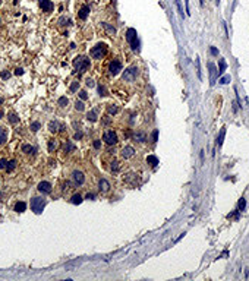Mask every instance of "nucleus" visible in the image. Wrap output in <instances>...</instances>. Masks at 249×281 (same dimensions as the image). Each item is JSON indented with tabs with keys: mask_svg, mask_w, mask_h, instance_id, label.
Returning a JSON list of instances; mask_svg holds the SVG:
<instances>
[{
	"mask_svg": "<svg viewBox=\"0 0 249 281\" xmlns=\"http://www.w3.org/2000/svg\"><path fill=\"white\" fill-rule=\"evenodd\" d=\"M2 116H3V111H2V110H0V119H2Z\"/></svg>",
	"mask_w": 249,
	"mask_h": 281,
	"instance_id": "obj_52",
	"label": "nucleus"
},
{
	"mask_svg": "<svg viewBox=\"0 0 249 281\" xmlns=\"http://www.w3.org/2000/svg\"><path fill=\"white\" fill-rule=\"evenodd\" d=\"M111 171H114V173L119 171V163H117V161H113V163H111Z\"/></svg>",
	"mask_w": 249,
	"mask_h": 281,
	"instance_id": "obj_40",
	"label": "nucleus"
},
{
	"mask_svg": "<svg viewBox=\"0 0 249 281\" xmlns=\"http://www.w3.org/2000/svg\"><path fill=\"white\" fill-rule=\"evenodd\" d=\"M27 210V204L25 202H16V205H15V211L16 212H24Z\"/></svg>",
	"mask_w": 249,
	"mask_h": 281,
	"instance_id": "obj_21",
	"label": "nucleus"
},
{
	"mask_svg": "<svg viewBox=\"0 0 249 281\" xmlns=\"http://www.w3.org/2000/svg\"><path fill=\"white\" fill-rule=\"evenodd\" d=\"M89 59L88 57H85V56H78V57H75L73 59V66H75V69H78L79 72H85L88 67H89Z\"/></svg>",
	"mask_w": 249,
	"mask_h": 281,
	"instance_id": "obj_1",
	"label": "nucleus"
},
{
	"mask_svg": "<svg viewBox=\"0 0 249 281\" xmlns=\"http://www.w3.org/2000/svg\"><path fill=\"white\" fill-rule=\"evenodd\" d=\"M0 22H2V19H0Z\"/></svg>",
	"mask_w": 249,
	"mask_h": 281,
	"instance_id": "obj_56",
	"label": "nucleus"
},
{
	"mask_svg": "<svg viewBox=\"0 0 249 281\" xmlns=\"http://www.w3.org/2000/svg\"><path fill=\"white\" fill-rule=\"evenodd\" d=\"M79 98H81V100H87V98H88V94H87L85 91H81V92H79Z\"/></svg>",
	"mask_w": 249,
	"mask_h": 281,
	"instance_id": "obj_44",
	"label": "nucleus"
},
{
	"mask_svg": "<svg viewBox=\"0 0 249 281\" xmlns=\"http://www.w3.org/2000/svg\"><path fill=\"white\" fill-rule=\"evenodd\" d=\"M2 103H3V100H2V98H0V104H2Z\"/></svg>",
	"mask_w": 249,
	"mask_h": 281,
	"instance_id": "obj_53",
	"label": "nucleus"
},
{
	"mask_svg": "<svg viewBox=\"0 0 249 281\" xmlns=\"http://www.w3.org/2000/svg\"><path fill=\"white\" fill-rule=\"evenodd\" d=\"M75 149V145L72 144V142H66V145H65V152H70V151H73Z\"/></svg>",
	"mask_w": 249,
	"mask_h": 281,
	"instance_id": "obj_33",
	"label": "nucleus"
},
{
	"mask_svg": "<svg viewBox=\"0 0 249 281\" xmlns=\"http://www.w3.org/2000/svg\"><path fill=\"white\" fill-rule=\"evenodd\" d=\"M147 163H148L150 165L155 167V165L158 164V158H157L155 155H148V157H147Z\"/></svg>",
	"mask_w": 249,
	"mask_h": 281,
	"instance_id": "obj_20",
	"label": "nucleus"
},
{
	"mask_svg": "<svg viewBox=\"0 0 249 281\" xmlns=\"http://www.w3.org/2000/svg\"><path fill=\"white\" fill-rule=\"evenodd\" d=\"M40 8L43 9V12H51L54 5L51 3V0H40Z\"/></svg>",
	"mask_w": 249,
	"mask_h": 281,
	"instance_id": "obj_10",
	"label": "nucleus"
},
{
	"mask_svg": "<svg viewBox=\"0 0 249 281\" xmlns=\"http://www.w3.org/2000/svg\"><path fill=\"white\" fill-rule=\"evenodd\" d=\"M239 212H240V211L237 210V211H234V212L229 214V215H227V218H229V220H237V218H239Z\"/></svg>",
	"mask_w": 249,
	"mask_h": 281,
	"instance_id": "obj_34",
	"label": "nucleus"
},
{
	"mask_svg": "<svg viewBox=\"0 0 249 281\" xmlns=\"http://www.w3.org/2000/svg\"><path fill=\"white\" fill-rule=\"evenodd\" d=\"M134 154H135V149H134V146H131V145L124 146V148L120 151L122 158H131V157H134Z\"/></svg>",
	"mask_w": 249,
	"mask_h": 281,
	"instance_id": "obj_9",
	"label": "nucleus"
},
{
	"mask_svg": "<svg viewBox=\"0 0 249 281\" xmlns=\"http://www.w3.org/2000/svg\"><path fill=\"white\" fill-rule=\"evenodd\" d=\"M85 82H87V86H89V88H92V86H95V82H94V81H92L91 78H88V79H87Z\"/></svg>",
	"mask_w": 249,
	"mask_h": 281,
	"instance_id": "obj_42",
	"label": "nucleus"
},
{
	"mask_svg": "<svg viewBox=\"0 0 249 281\" xmlns=\"http://www.w3.org/2000/svg\"><path fill=\"white\" fill-rule=\"evenodd\" d=\"M87 119L89 122H97V111L95 110H91L88 114H87Z\"/></svg>",
	"mask_w": 249,
	"mask_h": 281,
	"instance_id": "obj_22",
	"label": "nucleus"
},
{
	"mask_svg": "<svg viewBox=\"0 0 249 281\" xmlns=\"http://www.w3.org/2000/svg\"><path fill=\"white\" fill-rule=\"evenodd\" d=\"M237 208H239V211H245V208H246V201H245V198H240V199H239Z\"/></svg>",
	"mask_w": 249,
	"mask_h": 281,
	"instance_id": "obj_27",
	"label": "nucleus"
},
{
	"mask_svg": "<svg viewBox=\"0 0 249 281\" xmlns=\"http://www.w3.org/2000/svg\"><path fill=\"white\" fill-rule=\"evenodd\" d=\"M185 2H186V12L189 15V0H185Z\"/></svg>",
	"mask_w": 249,
	"mask_h": 281,
	"instance_id": "obj_51",
	"label": "nucleus"
},
{
	"mask_svg": "<svg viewBox=\"0 0 249 281\" xmlns=\"http://www.w3.org/2000/svg\"><path fill=\"white\" fill-rule=\"evenodd\" d=\"M38 191H40L41 193H50V192H51V184H50L49 181H41V183L38 184Z\"/></svg>",
	"mask_w": 249,
	"mask_h": 281,
	"instance_id": "obj_11",
	"label": "nucleus"
},
{
	"mask_svg": "<svg viewBox=\"0 0 249 281\" xmlns=\"http://www.w3.org/2000/svg\"><path fill=\"white\" fill-rule=\"evenodd\" d=\"M16 167V161L15 160H11L9 163H8V167H6V171H12L13 168Z\"/></svg>",
	"mask_w": 249,
	"mask_h": 281,
	"instance_id": "obj_31",
	"label": "nucleus"
},
{
	"mask_svg": "<svg viewBox=\"0 0 249 281\" xmlns=\"http://www.w3.org/2000/svg\"><path fill=\"white\" fill-rule=\"evenodd\" d=\"M100 191H101L103 193H107V192L110 191V183H108L106 179H101V180H100Z\"/></svg>",
	"mask_w": 249,
	"mask_h": 281,
	"instance_id": "obj_12",
	"label": "nucleus"
},
{
	"mask_svg": "<svg viewBox=\"0 0 249 281\" xmlns=\"http://www.w3.org/2000/svg\"><path fill=\"white\" fill-rule=\"evenodd\" d=\"M6 141H8V130L3 126H0V145L6 144Z\"/></svg>",
	"mask_w": 249,
	"mask_h": 281,
	"instance_id": "obj_14",
	"label": "nucleus"
},
{
	"mask_svg": "<svg viewBox=\"0 0 249 281\" xmlns=\"http://www.w3.org/2000/svg\"><path fill=\"white\" fill-rule=\"evenodd\" d=\"M157 139H158V130L155 129V130L153 132V142H157Z\"/></svg>",
	"mask_w": 249,
	"mask_h": 281,
	"instance_id": "obj_46",
	"label": "nucleus"
},
{
	"mask_svg": "<svg viewBox=\"0 0 249 281\" xmlns=\"http://www.w3.org/2000/svg\"><path fill=\"white\" fill-rule=\"evenodd\" d=\"M208 67H210V75H211V85L214 83V81H215V73L218 72V70H215V66H214V63H208Z\"/></svg>",
	"mask_w": 249,
	"mask_h": 281,
	"instance_id": "obj_17",
	"label": "nucleus"
},
{
	"mask_svg": "<svg viewBox=\"0 0 249 281\" xmlns=\"http://www.w3.org/2000/svg\"><path fill=\"white\" fill-rule=\"evenodd\" d=\"M70 202H72V204H75V205H79V204L82 202V196H81L79 193H78V195H73V196H72V199H70Z\"/></svg>",
	"mask_w": 249,
	"mask_h": 281,
	"instance_id": "obj_26",
	"label": "nucleus"
},
{
	"mask_svg": "<svg viewBox=\"0 0 249 281\" xmlns=\"http://www.w3.org/2000/svg\"><path fill=\"white\" fill-rule=\"evenodd\" d=\"M72 179H73V181H75L76 184H84V181H85L84 173H82V171H78V170H75V171L72 173Z\"/></svg>",
	"mask_w": 249,
	"mask_h": 281,
	"instance_id": "obj_8",
	"label": "nucleus"
},
{
	"mask_svg": "<svg viewBox=\"0 0 249 281\" xmlns=\"http://www.w3.org/2000/svg\"><path fill=\"white\" fill-rule=\"evenodd\" d=\"M8 119H9V122L13 123V125H16V123L19 122V117H18L15 113H9V114H8Z\"/></svg>",
	"mask_w": 249,
	"mask_h": 281,
	"instance_id": "obj_23",
	"label": "nucleus"
},
{
	"mask_svg": "<svg viewBox=\"0 0 249 281\" xmlns=\"http://www.w3.org/2000/svg\"><path fill=\"white\" fill-rule=\"evenodd\" d=\"M35 146H32V145H22V152H25V154H30V155H34L35 154Z\"/></svg>",
	"mask_w": 249,
	"mask_h": 281,
	"instance_id": "obj_16",
	"label": "nucleus"
},
{
	"mask_svg": "<svg viewBox=\"0 0 249 281\" xmlns=\"http://www.w3.org/2000/svg\"><path fill=\"white\" fill-rule=\"evenodd\" d=\"M211 53H212L214 56H217V54H218V50H217L215 47H211Z\"/></svg>",
	"mask_w": 249,
	"mask_h": 281,
	"instance_id": "obj_50",
	"label": "nucleus"
},
{
	"mask_svg": "<svg viewBox=\"0 0 249 281\" xmlns=\"http://www.w3.org/2000/svg\"><path fill=\"white\" fill-rule=\"evenodd\" d=\"M218 2H220V0H217V3H218Z\"/></svg>",
	"mask_w": 249,
	"mask_h": 281,
	"instance_id": "obj_55",
	"label": "nucleus"
},
{
	"mask_svg": "<svg viewBox=\"0 0 249 281\" xmlns=\"http://www.w3.org/2000/svg\"><path fill=\"white\" fill-rule=\"evenodd\" d=\"M176 5H177V9H179V13H180V16L183 18V9H182V5H180V0H176Z\"/></svg>",
	"mask_w": 249,
	"mask_h": 281,
	"instance_id": "obj_41",
	"label": "nucleus"
},
{
	"mask_svg": "<svg viewBox=\"0 0 249 281\" xmlns=\"http://www.w3.org/2000/svg\"><path fill=\"white\" fill-rule=\"evenodd\" d=\"M103 139H104V142H106L107 145H114V144H117V135H116V132H113V130L104 132Z\"/></svg>",
	"mask_w": 249,
	"mask_h": 281,
	"instance_id": "obj_6",
	"label": "nucleus"
},
{
	"mask_svg": "<svg viewBox=\"0 0 249 281\" xmlns=\"http://www.w3.org/2000/svg\"><path fill=\"white\" fill-rule=\"evenodd\" d=\"M224 135H226V128H221V130H220V135H218V139H217V144H218V146H220V145H223V139H224Z\"/></svg>",
	"mask_w": 249,
	"mask_h": 281,
	"instance_id": "obj_25",
	"label": "nucleus"
},
{
	"mask_svg": "<svg viewBox=\"0 0 249 281\" xmlns=\"http://www.w3.org/2000/svg\"><path fill=\"white\" fill-rule=\"evenodd\" d=\"M0 5H2V0H0Z\"/></svg>",
	"mask_w": 249,
	"mask_h": 281,
	"instance_id": "obj_54",
	"label": "nucleus"
},
{
	"mask_svg": "<svg viewBox=\"0 0 249 281\" xmlns=\"http://www.w3.org/2000/svg\"><path fill=\"white\" fill-rule=\"evenodd\" d=\"M126 41L131 44L132 50H138L139 47V41H138V37H136V29L135 28H129L126 31Z\"/></svg>",
	"mask_w": 249,
	"mask_h": 281,
	"instance_id": "obj_2",
	"label": "nucleus"
},
{
	"mask_svg": "<svg viewBox=\"0 0 249 281\" xmlns=\"http://www.w3.org/2000/svg\"><path fill=\"white\" fill-rule=\"evenodd\" d=\"M57 103H59V106H60V107H66V106H68V103H69V100H68L66 97H60Z\"/></svg>",
	"mask_w": 249,
	"mask_h": 281,
	"instance_id": "obj_30",
	"label": "nucleus"
},
{
	"mask_svg": "<svg viewBox=\"0 0 249 281\" xmlns=\"http://www.w3.org/2000/svg\"><path fill=\"white\" fill-rule=\"evenodd\" d=\"M15 75H16V76H19V75H24V69H21V67H18V69L15 70Z\"/></svg>",
	"mask_w": 249,
	"mask_h": 281,
	"instance_id": "obj_47",
	"label": "nucleus"
},
{
	"mask_svg": "<svg viewBox=\"0 0 249 281\" xmlns=\"http://www.w3.org/2000/svg\"><path fill=\"white\" fill-rule=\"evenodd\" d=\"M82 136H84V133H82V132H76L73 138H75V141H79V139H82Z\"/></svg>",
	"mask_w": 249,
	"mask_h": 281,
	"instance_id": "obj_45",
	"label": "nucleus"
},
{
	"mask_svg": "<svg viewBox=\"0 0 249 281\" xmlns=\"http://www.w3.org/2000/svg\"><path fill=\"white\" fill-rule=\"evenodd\" d=\"M134 139L138 141V142H145L147 141V133L145 132H136L134 135Z\"/></svg>",
	"mask_w": 249,
	"mask_h": 281,
	"instance_id": "obj_15",
	"label": "nucleus"
},
{
	"mask_svg": "<svg viewBox=\"0 0 249 281\" xmlns=\"http://www.w3.org/2000/svg\"><path fill=\"white\" fill-rule=\"evenodd\" d=\"M2 78H3V79H9V78H11V73H9V72H2Z\"/></svg>",
	"mask_w": 249,
	"mask_h": 281,
	"instance_id": "obj_48",
	"label": "nucleus"
},
{
	"mask_svg": "<svg viewBox=\"0 0 249 281\" xmlns=\"http://www.w3.org/2000/svg\"><path fill=\"white\" fill-rule=\"evenodd\" d=\"M46 207V199L44 198H32L31 199V210L35 214H41Z\"/></svg>",
	"mask_w": 249,
	"mask_h": 281,
	"instance_id": "obj_4",
	"label": "nucleus"
},
{
	"mask_svg": "<svg viewBox=\"0 0 249 281\" xmlns=\"http://www.w3.org/2000/svg\"><path fill=\"white\" fill-rule=\"evenodd\" d=\"M57 146H59V144H57L56 139H50V141H49V151H50V152H54V151L57 149Z\"/></svg>",
	"mask_w": 249,
	"mask_h": 281,
	"instance_id": "obj_19",
	"label": "nucleus"
},
{
	"mask_svg": "<svg viewBox=\"0 0 249 281\" xmlns=\"http://www.w3.org/2000/svg\"><path fill=\"white\" fill-rule=\"evenodd\" d=\"M138 76V67H129L123 72V81H126V82H134Z\"/></svg>",
	"mask_w": 249,
	"mask_h": 281,
	"instance_id": "obj_5",
	"label": "nucleus"
},
{
	"mask_svg": "<svg viewBox=\"0 0 249 281\" xmlns=\"http://www.w3.org/2000/svg\"><path fill=\"white\" fill-rule=\"evenodd\" d=\"M108 70H110V73H111L113 76H116V75L122 70V63H120V60H113V62L110 63V66H108Z\"/></svg>",
	"mask_w": 249,
	"mask_h": 281,
	"instance_id": "obj_7",
	"label": "nucleus"
},
{
	"mask_svg": "<svg viewBox=\"0 0 249 281\" xmlns=\"http://www.w3.org/2000/svg\"><path fill=\"white\" fill-rule=\"evenodd\" d=\"M92 145H94V148H95V149H100V148H101V141H100V139H95Z\"/></svg>",
	"mask_w": 249,
	"mask_h": 281,
	"instance_id": "obj_43",
	"label": "nucleus"
},
{
	"mask_svg": "<svg viewBox=\"0 0 249 281\" xmlns=\"http://www.w3.org/2000/svg\"><path fill=\"white\" fill-rule=\"evenodd\" d=\"M230 81H231V78H230V75H226V76H221L218 82H220L221 85H226V83H229Z\"/></svg>",
	"mask_w": 249,
	"mask_h": 281,
	"instance_id": "obj_29",
	"label": "nucleus"
},
{
	"mask_svg": "<svg viewBox=\"0 0 249 281\" xmlns=\"http://www.w3.org/2000/svg\"><path fill=\"white\" fill-rule=\"evenodd\" d=\"M75 109H76L78 111H82V110L85 109V106H84L82 101H76V103H75Z\"/></svg>",
	"mask_w": 249,
	"mask_h": 281,
	"instance_id": "obj_35",
	"label": "nucleus"
},
{
	"mask_svg": "<svg viewBox=\"0 0 249 281\" xmlns=\"http://www.w3.org/2000/svg\"><path fill=\"white\" fill-rule=\"evenodd\" d=\"M8 160L6 158H3V160H0V168H2V170H6V167H8Z\"/></svg>",
	"mask_w": 249,
	"mask_h": 281,
	"instance_id": "obj_37",
	"label": "nucleus"
},
{
	"mask_svg": "<svg viewBox=\"0 0 249 281\" xmlns=\"http://www.w3.org/2000/svg\"><path fill=\"white\" fill-rule=\"evenodd\" d=\"M78 88H79V82H78V81H75V82L70 85V88H69V89H70V92H75Z\"/></svg>",
	"mask_w": 249,
	"mask_h": 281,
	"instance_id": "obj_39",
	"label": "nucleus"
},
{
	"mask_svg": "<svg viewBox=\"0 0 249 281\" xmlns=\"http://www.w3.org/2000/svg\"><path fill=\"white\" fill-rule=\"evenodd\" d=\"M40 128H41V125H40L38 122H34V123H31V130H32V132H37Z\"/></svg>",
	"mask_w": 249,
	"mask_h": 281,
	"instance_id": "obj_36",
	"label": "nucleus"
},
{
	"mask_svg": "<svg viewBox=\"0 0 249 281\" xmlns=\"http://www.w3.org/2000/svg\"><path fill=\"white\" fill-rule=\"evenodd\" d=\"M49 128H50V132H53V133H56L59 129L57 128H60V125L57 123V122H50L49 123Z\"/></svg>",
	"mask_w": 249,
	"mask_h": 281,
	"instance_id": "obj_24",
	"label": "nucleus"
},
{
	"mask_svg": "<svg viewBox=\"0 0 249 281\" xmlns=\"http://www.w3.org/2000/svg\"><path fill=\"white\" fill-rule=\"evenodd\" d=\"M103 27H104V28H106V29H107V31H108V32H110V34H114V32H116V29H114V28H113V27H110V25H108V24H106V22H104V24H103Z\"/></svg>",
	"mask_w": 249,
	"mask_h": 281,
	"instance_id": "obj_38",
	"label": "nucleus"
},
{
	"mask_svg": "<svg viewBox=\"0 0 249 281\" xmlns=\"http://www.w3.org/2000/svg\"><path fill=\"white\" fill-rule=\"evenodd\" d=\"M226 66H227V64H226V60H224V59H221V60H220V69H218V75H223V73H224V70H226Z\"/></svg>",
	"mask_w": 249,
	"mask_h": 281,
	"instance_id": "obj_28",
	"label": "nucleus"
},
{
	"mask_svg": "<svg viewBox=\"0 0 249 281\" xmlns=\"http://www.w3.org/2000/svg\"><path fill=\"white\" fill-rule=\"evenodd\" d=\"M106 53H107V46L106 44H97L95 47H92L91 48V51H89V54H91V57H94V59H103L104 56H106Z\"/></svg>",
	"mask_w": 249,
	"mask_h": 281,
	"instance_id": "obj_3",
	"label": "nucleus"
},
{
	"mask_svg": "<svg viewBox=\"0 0 249 281\" xmlns=\"http://www.w3.org/2000/svg\"><path fill=\"white\" fill-rule=\"evenodd\" d=\"M87 199H89V201H92V199H95V195L94 193H87V196H85Z\"/></svg>",
	"mask_w": 249,
	"mask_h": 281,
	"instance_id": "obj_49",
	"label": "nucleus"
},
{
	"mask_svg": "<svg viewBox=\"0 0 249 281\" xmlns=\"http://www.w3.org/2000/svg\"><path fill=\"white\" fill-rule=\"evenodd\" d=\"M107 113H108L110 116H114V114L119 113V107H117L116 104H110V106L107 107Z\"/></svg>",
	"mask_w": 249,
	"mask_h": 281,
	"instance_id": "obj_18",
	"label": "nucleus"
},
{
	"mask_svg": "<svg viewBox=\"0 0 249 281\" xmlns=\"http://www.w3.org/2000/svg\"><path fill=\"white\" fill-rule=\"evenodd\" d=\"M98 94H100V95H103V97H104V95H107V94H108L104 85H98Z\"/></svg>",
	"mask_w": 249,
	"mask_h": 281,
	"instance_id": "obj_32",
	"label": "nucleus"
},
{
	"mask_svg": "<svg viewBox=\"0 0 249 281\" xmlns=\"http://www.w3.org/2000/svg\"><path fill=\"white\" fill-rule=\"evenodd\" d=\"M88 13H89V6H82L81 11H79V13H78V18L82 19V21H85L87 16H88Z\"/></svg>",
	"mask_w": 249,
	"mask_h": 281,
	"instance_id": "obj_13",
	"label": "nucleus"
}]
</instances>
